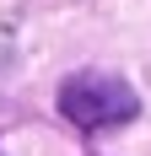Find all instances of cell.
Returning a JSON list of instances; mask_svg holds the SVG:
<instances>
[{
    "label": "cell",
    "instance_id": "6da1fadb",
    "mask_svg": "<svg viewBox=\"0 0 151 156\" xmlns=\"http://www.w3.org/2000/svg\"><path fill=\"white\" fill-rule=\"evenodd\" d=\"M60 113L76 129H113L140 113V97L130 92V81L108 76V70H81L60 86Z\"/></svg>",
    "mask_w": 151,
    "mask_h": 156
}]
</instances>
